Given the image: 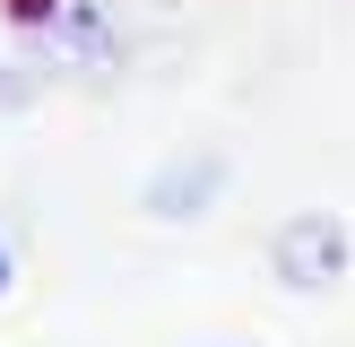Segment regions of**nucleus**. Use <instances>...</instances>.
<instances>
[{"mask_svg": "<svg viewBox=\"0 0 355 347\" xmlns=\"http://www.w3.org/2000/svg\"><path fill=\"white\" fill-rule=\"evenodd\" d=\"M217 183H225V165H208V156H191L182 174H165V183L148 191V208H156V217H200V208H191V200H208V191H217Z\"/></svg>", "mask_w": 355, "mask_h": 347, "instance_id": "nucleus-2", "label": "nucleus"}, {"mask_svg": "<svg viewBox=\"0 0 355 347\" xmlns=\"http://www.w3.org/2000/svg\"><path fill=\"white\" fill-rule=\"evenodd\" d=\"M17 287V252H9V235H0V295Z\"/></svg>", "mask_w": 355, "mask_h": 347, "instance_id": "nucleus-3", "label": "nucleus"}, {"mask_svg": "<svg viewBox=\"0 0 355 347\" xmlns=\"http://www.w3.org/2000/svg\"><path fill=\"white\" fill-rule=\"evenodd\" d=\"M269 260H277V278H286V287H329V278L347 269V226L312 208V217H295L286 235L269 243Z\"/></svg>", "mask_w": 355, "mask_h": 347, "instance_id": "nucleus-1", "label": "nucleus"}]
</instances>
